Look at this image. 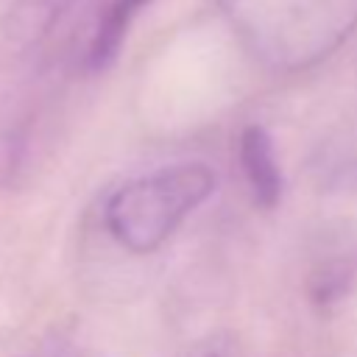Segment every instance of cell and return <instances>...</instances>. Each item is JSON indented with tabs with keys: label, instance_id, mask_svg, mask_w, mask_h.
<instances>
[{
	"label": "cell",
	"instance_id": "obj_6",
	"mask_svg": "<svg viewBox=\"0 0 357 357\" xmlns=\"http://www.w3.org/2000/svg\"><path fill=\"white\" fill-rule=\"evenodd\" d=\"M357 282V254H349V257H340L329 265H324L312 284H310V293L315 298V304L326 307L332 301H337L340 296H346Z\"/></svg>",
	"mask_w": 357,
	"mask_h": 357
},
{
	"label": "cell",
	"instance_id": "obj_5",
	"mask_svg": "<svg viewBox=\"0 0 357 357\" xmlns=\"http://www.w3.org/2000/svg\"><path fill=\"white\" fill-rule=\"evenodd\" d=\"M75 0H14L6 14V36L20 45H36Z\"/></svg>",
	"mask_w": 357,
	"mask_h": 357
},
{
	"label": "cell",
	"instance_id": "obj_4",
	"mask_svg": "<svg viewBox=\"0 0 357 357\" xmlns=\"http://www.w3.org/2000/svg\"><path fill=\"white\" fill-rule=\"evenodd\" d=\"M151 0H112L106 14L100 17L95 33H92V42H89V50H86V67L92 73H100L106 67H112V61L117 59L120 47H123V39L131 28V22L137 20L139 8H145Z\"/></svg>",
	"mask_w": 357,
	"mask_h": 357
},
{
	"label": "cell",
	"instance_id": "obj_7",
	"mask_svg": "<svg viewBox=\"0 0 357 357\" xmlns=\"http://www.w3.org/2000/svg\"><path fill=\"white\" fill-rule=\"evenodd\" d=\"M340 187H346V190H357V159H354L351 165L343 167V173H340Z\"/></svg>",
	"mask_w": 357,
	"mask_h": 357
},
{
	"label": "cell",
	"instance_id": "obj_3",
	"mask_svg": "<svg viewBox=\"0 0 357 357\" xmlns=\"http://www.w3.org/2000/svg\"><path fill=\"white\" fill-rule=\"evenodd\" d=\"M240 167L248 190L262 209H273L282 201V167L276 162L273 139L262 126H245L240 134Z\"/></svg>",
	"mask_w": 357,
	"mask_h": 357
},
{
	"label": "cell",
	"instance_id": "obj_8",
	"mask_svg": "<svg viewBox=\"0 0 357 357\" xmlns=\"http://www.w3.org/2000/svg\"><path fill=\"white\" fill-rule=\"evenodd\" d=\"M209 357H218V354H209Z\"/></svg>",
	"mask_w": 357,
	"mask_h": 357
},
{
	"label": "cell",
	"instance_id": "obj_1",
	"mask_svg": "<svg viewBox=\"0 0 357 357\" xmlns=\"http://www.w3.org/2000/svg\"><path fill=\"white\" fill-rule=\"evenodd\" d=\"M223 14L271 73H301L326 61L357 31V0H223Z\"/></svg>",
	"mask_w": 357,
	"mask_h": 357
},
{
	"label": "cell",
	"instance_id": "obj_2",
	"mask_svg": "<svg viewBox=\"0 0 357 357\" xmlns=\"http://www.w3.org/2000/svg\"><path fill=\"white\" fill-rule=\"evenodd\" d=\"M215 178V170L204 162H181L131 178L109 195L103 206L106 229L126 251L151 254L212 195Z\"/></svg>",
	"mask_w": 357,
	"mask_h": 357
}]
</instances>
